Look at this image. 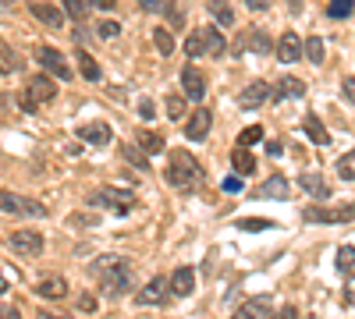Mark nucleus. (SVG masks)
<instances>
[{"label": "nucleus", "mask_w": 355, "mask_h": 319, "mask_svg": "<svg viewBox=\"0 0 355 319\" xmlns=\"http://www.w3.org/2000/svg\"><path fill=\"white\" fill-rule=\"evenodd\" d=\"M89 273L100 280V291L110 295V298L125 295L128 284H132V266L121 255H103V259H96V263H89Z\"/></svg>", "instance_id": "1"}, {"label": "nucleus", "mask_w": 355, "mask_h": 319, "mask_svg": "<svg viewBox=\"0 0 355 319\" xmlns=\"http://www.w3.org/2000/svg\"><path fill=\"white\" fill-rule=\"evenodd\" d=\"M199 178H202L199 160H196L192 153H185V149H171V160H167V181H171L174 188L189 192V188L199 185Z\"/></svg>", "instance_id": "2"}, {"label": "nucleus", "mask_w": 355, "mask_h": 319, "mask_svg": "<svg viewBox=\"0 0 355 319\" xmlns=\"http://www.w3.org/2000/svg\"><path fill=\"white\" fill-rule=\"evenodd\" d=\"M57 96V82L50 78V75H33L25 82V93H21V107L28 110V113H36L43 103H50Z\"/></svg>", "instance_id": "3"}, {"label": "nucleus", "mask_w": 355, "mask_h": 319, "mask_svg": "<svg viewBox=\"0 0 355 319\" xmlns=\"http://www.w3.org/2000/svg\"><path fill=\"white\" fill-rule=\"evenodd\" d=\"M89 206H100V210H114V213H128L135 206L132 192H121V188H96L89 195Z\"/></svg>", "instance_id": "4"}, {"label": "nucleus", "mask_w": 355, "mask_h": 319, "mask_svg": "<svg viewBox=\"0 0 355 319\" xmlns=\"http://www.w3.org/2000/svg\"><path fill=\"white\" fill-rule=\"evenodd\" d=\"M302 220H309V224H352L355 202H341V206H327V210L309 206V210H302Z\"/></svg>", "instance_id": "5"}, {"label": "nucleus", "mask_w": 355, "mask_h": 319, "mask_svg": "<svg viewBox=\"0 0 355 319\" xmlns=\"http://www.w3.org/2000/svg\"><path fill=\"white\" fill-rule=\"evenodd\" d=\"M36 64L43 68V75L71 78V64L64 61V53H61V50H53V46H36Z\"/></svg>", "instance_id": "6"}, {"label": "nucleus", "mask_w": 355, "mask_h": 319, "mask_svg": "<svg viewBox=\"0 0 355 319\" xmlns=\"http://www.w3.org/2000/svg\"><path fill=\"white\" fill-rule=\"evenodd\" d=\"M0 210H4V213H18V217H46V206H43V202L21 199V195L4 192V188H0Z\"/></svg>", "instance_id": "7"}, {"label": "nucleus", "mask_w": 355, "mask_h": 319, "mask_svg": "<svg viewBox=\"0 0 355 319\" xmlns=\"http://www.w3.org/2000/svg\"><path fill=\"white\" fill-rule=\"evenodd\" d=\"M11 252L25 255V259L40 255L43 252V235H40V230H15V235H11Z\"/></svg>", "instance_id": "8"}, {"label": "nucleus", "mask_w": 355, "mask_h": 319, "mask_svg": "<svg viewBox=\"0 0 355 319\" xmlns=\"http://www.w3.org/2000/svg\"><path fill=\"white\" fill-rule=\"evenodd\" d=\"M167 291H171L167 277H153V280H146V287L135 295V302H139V305H160V302L167 298Z\"/></svg>", "instance_id": "9"}, {"label": "nucleus", "mask_w": 355, "mask_h": 319, "mask_svg": "<svg viewBox=\"0 0 355 319\" xmlns=\"http://www.w3.org/2000/svg\"><path fill=\"white\" fill-rule=\"evenodd\" d=\"M266 100H270V82H249L245 89H242V96H239L242 110H256Z\"/></svg>", "instance_id": "10"}, {"label": "nucleus", "mask_w": 355, "mask_h": 319, "mask_svg": "<svg viewBox=\"0 0 355 319\" xmlns=\"http://www.w3.org/2000/svg\"><path fill=\"white\" fill-rule=\"evenodd\" d=\"M210 125H214V113H210V110H192V118H189V125H185V135H189L192 142H202L206 135H210Z\"/></svg>", "instance_id": "11"}, {"label": "nucleus", "mask_w": 355, "mask_h": 319, "mask_svg": "<svg viewBox=\"0 0 355 319\" xmlns=\"http://www.w3.org/2000/svg\"><path fill=\"white\" fill-rule=\"evenodd\" d=\"M302 93H306V85H302L299 78L284 75V78H277V82H274L270 100H274V103H284V100H291V96H302Z\"/></svg>", "instance_id": "12"}, {"label": "nucleus", "mask_w": 355, "mask_h": 319, "mask_svg": "<svg viewBox=\"0 0 355 319\" xmlns=\"http://www.w3.org/2000/svg\"><path fill=\"white\" fill-rule=\"evenodd\" d=\"M182 89H185L189 100H202L206 96V75L199 68H185L182 71Z\"/></svg>", "instance_id": "13"}, {"label": "nucleus", "mask_w": 355, "mask_h": 319, "mask_svg": "<svg viewBox=\"0 0 355 319\" xmlns=\"http://www.w3.org/2000/svg\"><path fill=\"white\" fill-rule=\"evenodd\" d=\"M167 284H171V291H174V295L189 298V295L196 291V270H192V266H178V270H174V277H171Z\"/></svg>", "instance_id": "14"}, {"label": "nucleus", "mask_w": 355, "mask_h": 319, "mask_svg": "<svg viewBox=\"0 0 355 319\" xmlns=\"http://www.w3.org/2000/svg\"><path fill=\"white\" fill-rule=\"evenodd\" d=\"M110 125H103V121H93V125H82L78 128V138L82 142H89V146H107L110 142Z\"/></svg>", "instance_id": "15"}, {"label": "nucleus", "mask_w": 355, "mask_h": 319, "mask_svg": "<svg viewBox=\"0 0 355 319\" xmlns=\"http://www.w3.org/2000/svg\"><path fill=\"white\" fill-rule=\"evenodd\" d=\"M199 39H202V57H220L224 46H227L224 36L217 33L214 25H202V28H199Z\"/></svg>", "instance_id": "16"}, {"label": "nucleus", "mask_w": 355, "mask_h": 319, "mask_svg": "<svg viewBox=\"0 0 355 319\" xmlns=\"http://www.w3.org/2000/svg\"><path fill=\"white\" fill-rule=\"evenodd\" d=\"M299 57H302V43H299V36H295V33H284L281 43H277V61H281V64H295Z\"/></svg>", "instance_id": "17"}, {"label": "nucleus", "mask_w": 355, "mask_h": 319, "mask_svg": "<svg viewBox=\"0 0 355 319\" xmlns=\"http://www.w3.org/2000/svg\"><path fill=\"white\" fill-rule=\"evenodd\" d=\"M234 50H239V57H242V50H252V53H270V36H266L263 28H252V33H249L245 39L234 43Z\"/></svg>", "instance_id": "18"}, {"label": "nucleus", "mask_w": 355, "mask_h": 319, "mask_svg": "<svg viewBox=\"0 0 355 319\" xmlns=\"http://www.w3.org/2000/svg\"><path fill=\"white\" fill-rule=\"evenodd\" d=\"M288 192H291L288 178H284V174H274L270 181H263V185H259L256 199H288Z\"/></svg>", "instance_id": "19"}, {"label": "nucleus", "mask_w": 355, "mask_h": 319, "mask_svg": "<svg viewBox=\"0 0 355 319\" xmlns=\"http://www.w3.org/2000/svg\"><path fill=\"white\" fill-rule=\"evenodd\" d=\"M33 18L43 21L46 28H64V15L57 11V8H50V4H43V0H36V4H33Z\"/></svg>", "instance_id": "20"}, {"label": "nucleus", "mask_w": 355, "mask_h": 319, "mask_svg": "<svg viewBox=\"0 0 355 319\" xmlns=\"http://www.w3.org/2000/svg\"><path fill=\"white\" fill-rule=\"evenodd\" d=\"M299 188H302V192H309L313 199H331V195H334V192H331V185L323 181L320 174H302V178H299Z\"/></svg>", "instance_id": "21"}, {"label": "nucleus", "mask_w": 355, "mask_h": 319, "mask_svg": "<svg viewBox=\"0 0 355 319\" xmlns=\"http://www.w3.org/2000/svg\"><path fill=\"white\" fill-rule=\"evenodd\" d=\"M135 146H139L142 153H164V149H167V142H164L160 131H146V128H142V131L135 135Z\"/></svg>", "instance_id": "22"}, {"label": "nucleus", "mask_w": 355, "mask_h": 319, "mask_svg": "<svg viewBox=\"0 0 355 319\" xmlns=\"http://www.w3.org/2000/svg\"><path fill=\"white\" fill-rule=\"evenodd\" d=\"M36 295H40V298H64V295H68V284H64L61 277H43V280L36 284Z\"/></svg>", "instance_id": "23"}, {"label": "nucleus", "mask_w": 355, "mask_h": 319, "mask_svg": "<svg viewBox=\"0 0 355 319\" xmlns=\"http://www.w3.org/2000/svg\"><path fill=\"white\" fill-rule=\"evenodd\" d=\"M302 131L316 142V146H327V142H331V135H327V128H323L320 125V118H316V113H309V118L302 121Z\"/></svg>", "instance_id": "24"}, {"label": "nucleus", "mask_w": 355, "mask_h": 319, "mask_svg": "<svg viewBox=\"0 0 355 319\" xmlns=\"http://www.w3.org/2000/svg\"><path fill=\"white\" fill-rule=\"evenodd\" d=\"M270 312H274V309H266V302H263V298H256V302L242 305L231 319H270Z\"/></svg>", "instance_id": "25"}, {"label": "nucleus", "mask_w": 355, "mask_h": 319, "mask_svg": "<svg viewBox=\"0 0 355 319\" xmlns=\"http://www.w3.org/2000/svg\"><path fill=\"white\" fill-rule=\"evenodd\" d=\"M231 167L239 170L242 178H249V174L256 170V160H252V153H249V149H242V146H239V149L231 153Z\"/></svg>", "instance_id": "26"}, {"label": "nucleus", "mask_w": 355, "mask_h": 319, "mask_svg": "<svg viewBox=\"0 0 355 319\" xmlns=\"http://www.w3.org/2000/svg\"><path fill=\"white\" fill-rule=\"evenodd\" d=\"M78 71H82L85 82H100V64L93 61V53H85V50H78Z\"/></svg>", "instance_id": "27"}, {"label": "nucleus", "mask_w": 355, "mask_h": 319, "mask_svg": "<svg viewBox=\"0 0 355 319\" xmlns=\"http://www.w3.org/2000/svg\"><path fill=\"white\" fill-rule=\"evenodd\" d=\"M18 68H21V61L15 57V50H11L4 39H0V75H15Z\"/></svg>", "instance_id": "28"}, {"label": "nucleus", "mask_w": 355, "mask_h": 319, "mask_svg": "<svg viewBox=\"0 0 355 319\" xmlns=\"http://www.w3.org/2000/svg\"><path fill=\"white\" fill-rule=\"evenodd\" d=\"M210 15L217 18V25H234V15H231L227 0H210Z\"/></svg>", "instance_id": "29"}, {"label": "nucleus", "mask_w": 355, "mask_h": 319, "mask_svg": "<svg viewBox=\"0 0 355 319\" xmlns=\"http://www.w3.org/2000/svg\"><path fill=\"white\" fill-rule=\"evenodd\" d=\"M302 53L309 57L313 64H323V57H327V53H323V39H320V36H309L306 46H302Z\"/></svg>", "instance_id": "30"}, {"label": "nucleus", "mask_w": 355, "mask_h": 319, "mask_svg": "<svg viewBox=\"0 0 355 319\" xmlns=\"http://www.w3.org/2000/svg\"><path fill=\"white\" fill-rule=\"evenodd\" d=\"M153 43H157L160 57H171L174 53V36L167 33V28H153Z\"/></svg>", "instance_id": "31"}, {"label": "nucleus", "mask_w": 355, "mask_h": 319, "mask_svg": "<svg viewBox=\"0 0 355 319\" xmlns=\"http://www.w3.org/2000/svg\"><path fill=\"white\" fill-rule=\"evenodd\" d=\"M352 270H355V248L341 245L338 248V273H352Z\"/></svg>", "instance_id": "32"}, {"label": "nucleus", "mask_w": 355, "mask_h": 319, "mask_svg": "<svg viewBox=\"0 0 355 319\" xmlns=\"http://www.w3.org/2000/svg\"><path fill=\"white\" fill-rule=\"evenodd\" d=\"M355 11V0H327V15L331 18H348Z\"/></svg>", "instance_id": "33"}, {"label": "nucleus", "mask_w": 355, "mask_h": 319, "mask_svg": "<svg viewBox=\"0 0 355 319\" xmlns=\"http://www.w3.org/2000/svg\"><path fill=\"white\" fill-rule=\"evenodd\" d=\"M164 110H167L171 121H182V118H185V100H182V96H167V100H164Z\"/></svg>", "instance_id": "34"}, {"label": "nucleus", "mask_w": 355, "mask_h": 319, "mask_svg": "<svg viewBox=\"0 0 355 319\" xmlns=\"http://www.w3.org/2000/svg\"><path fill=\"white\" fill-rule=\"evenodd\" d=\"M338 174H341L345 181H355V149H352V153H345V156L338 160Z\"/></svg>", "instance_id": "35"}, {"label": "nucleus", "mask_w": 355, "mask_h": 319, "mask_svg": "<svg viewBox=\"0 0 355 319\" xmlns=\"http://www.w3.org/2000/svg\"><path fill=\"white\" fill-rule=\"evenodd\" d=\"M259 138H263V128H259V125H249V128L239 135V146H242V149H249V146H256Z\"/></svg>", "instance_id": "36"}, {"label": "nucleus", "mask_w": 355, "mask_h": 319, "mask_svg": "<svg viewBox=\"0 0 355 319\" xmlns=\"http://www.w3.org/2000/svg\"><path fill=\"white\" fill-rule=\"evenodd\" d=\"M139 8L146 15H167L171 11V0H139Z\"/></svg>", "instance_id": "37"}, {"label": "nucleus", "mask_w": 355, "mask_h": 319, "mask_svg": "<svg viewBox=\"0 0 355 319\" xmlns=\"http://www.w3.org/2000/svg\"><path fill=\"white\" fill-rule=\"evenodd\" d=\"M64 8H68V15H71L75 21H82V18L89 15V0H64Z\"/></svg>", "instance_id": "38"}, {"label": "nucleus", "mask_w": 355, "mask_h": 319, "mask_svg": "<svg viewBox=\"0 0 355 319\" xmlns=\"http://www.w3.org/2000/svg\"><path fill=\"white\" fill-rule=\"evenodd\" d=\"M239 227H242V230H266V227H274V220H263V217H245V220H239Z\"/></svg>", "instance_id": "39"}, {"label": "nucleus", "mask_w": 355, "mask_h": 319, "mask_svg": "<svg viewBox=\"0 0 355 319\" xmlns=\"http://www.w3.org/2000/svg\"><path fill=\"white\" fill-rule=\"evenodd\" d=\"M125 160H132L139 170H146V163H150V160H146V153H142L139 146H125Z\"/></svg>", "instance_id": "40"}, {"label": "nucleus", "mask_w": 355, "mask_h": 319, "mask_svg": "<svg viewBox=\"0 0 355 319\" xmlns=\"http://www.w3.org/2000/svg\"><path fill=\"white\" fill-rule=\"evenodd\" d=\"M185 53H189V57H202V39H199V28H196V33L185 39Z\"/></svg>", "instance_id": "41"}, {"label": "nucleus", "mask_w": 355, "mask_h": 319, "mask_svg": "<svg viewBox=\"0 0 355 319\" xmlns=\"http://www.w3.org/2000/svg\"><path fill=\"white\" fill-rule=\"evenodd\" d=\"M96 33H100L103 39H114V36H121V25H117V21H100Z\"/></svg>", "instance_id": "42"}, {"label": "nucleus", "mask_w": 355, "mask_h": 319, "mask_svg": "<svg viewBox=\"0 0 355 319\" xmlns=\"http://www.w3.org/2000/svg\"><path fill=\"white\" fill-rule=\"evenodd\" d=\"M270 319H299V309H291V305H281L277 312H270Z\"/></svg>", "instance_id": "43"}, {"label": "nucleus", "mask_w": 355, "mask_h": 319, "mask_svg": "<svg viewBox=\"0 0 355 319\" xmlns=\"http://www.w3.org/2000/svg\"><path fill=\"white\" fill-rule=\"evenodd\" d=\"M139 113H142L146 121H150V118H157V107H153V100H139Z\"/></svg>", "instance_id": "44"}, {"label": "nucleus", "mask_w": 355, "mask_h": 319, "mask_svg": "<svg viewBox=\"0 0 355 319\" xmlns=\"http://www.w3.org/2000/svg\"><path fill=\"white\" fill-rule=\"evenodd\" d=\"M341 93H345V96H348V100L355 103V75H348V78L341 82Z\"/></svg>", "instance_id": "45"}, {"label": "nucleus", "mask_w": 355, "mask_h": 319, "mask_svg": "<svg viewBox=\"0 0 355 319\" xmlns=\"http://www.w3.org/2000/svg\"><path fill=\"white\" fill-rule=\"evenodd\" d=\"M78 309H82V312H96V298H93V295H82V298H78Z\"/></svg>", "instance_id": "46"}, {"label": "nucleus", "mask_w": 355, "mask_h": 319, "mask_svg": "<svg viewBox=\"0 0 355 319\" xmlns=\"http://www.w3.org/2000/svg\"><path fill=\"white\" fill-rule=\"evenodd\" d=\"M40 319H71V316H61V312H53V309H40Z\"/></svg>", "instance_id": "47"}, {"label": "nucleus", "mask_w": 355, "mask_h": 319, "mask_svg": "<svg viewBox=\"0 0 355 319\" xmlns=\"http://www.w3.org/2000/svg\"><path fill=\"white\" fill-rule=\"evenodd\" d=\"M245 4H249L252 11H266V8H270V0H245Z\"/></svg>", "instance_id": "48"}, {"label": "nucleus", "mask_w": 355, "mask_h": 319, "mask_svg": "<svg viewBox=\"0 0 355 319\" xmlns=\"http://www.w3.org/2000/svg\"><path fill=\"white\" fill-rule=\"evenodd\" d=\"M0 319H18V309H11V305H0Z\"/></svg>", "instance_id": "49"}, {"label": "nucleus", "mask_w": 355, "mask_h": 319, "mask_svg": "<svg viewBox=\"0 0 355 319\" xmlns=\"http://www.w3.org/2000/svg\"><path fill=\"white\" fill-rule=\"evenodd\" d=\"M239 188H242L239 178H227V181H224V192H239Z\"/></svg>", "instance_id": "50"}, {"label": "nucleus", "mask_w": 355, "mask_h": 319, "mask_svg": "<svg viewBox=\"0 0 355 319\" xmlns=\"http://www.w3.org/2000/svg\"><path fill=\"white\" fill-rule=\"evenodd\" d=\"M93 4L103 8V11H114V8H117V0H93Z\"/></svg>", "instance_id": "51"}, {"label": "nucleus", "mask_w": 355, "mask_h": 319, "mask_svg": "<svg viewBox=\"0 0 355 319\" xmlns=\"http://www.w3.org/2000/svg\"><path fill=\"white\" fill-rule=\"evenodd\" d=\"M8 8H15V0H0V11H8Z\"/></svg>", "instance_id": "52"}, {"label": "nucleus", "mask_w": 355, "mask_h": 319, "mask_svg": "<svg viewBox=\"0 0 355 319\" xmlns=\"http://www.w3.org/2000/svg\"><path fill=\"white\" fill-rule=\"evenodd\" d=\"M4 291H8V280H4V277H0V295H4Z\"/></svg>", "instance_id": "53"}]
</instances>
